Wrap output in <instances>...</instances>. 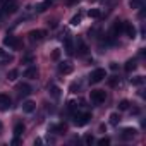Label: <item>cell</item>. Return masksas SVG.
Wrapping results in <instances>:
<instances>
[{
	"label": "cell",
	"mask_w": 146,
	"mask_h": 146,
	"mask_svg": "<svg viewBox=\"0 0 146 146\" xmlns=\"http://www.w3.org/2000/svg\"><path fill=\"white\" fill-rule=\"evenodd\" d=\"M90 100H91L95 105H100V103H103V102L107 100V93H105L103 90H93V91L90 93Z\"/></svg>",
	"instance_id": "6da1fadb"
},
{
	"label": "cell",
	"mask_w": 146,
	"mask_h": 146,
	"mask_svg": "<svg viewBox=\"0 0 146 146\" xmlns=\"http://www.w3.org/2000/svg\"><path fill=\"white\" fill-rule=\"evenodd\" d=\"M105 78H107V70L105 69H95L91 74H90V83L91 84H96V83L103 81Z\"/></svg>",
	"instance_id": "7a4b0ae2"
},
{
	"label": "cell",
	"mask_w": 146,
	"mask_h": 146,
	"mask_svg": "<svg viewBox=\"0 0 146 146\" xmlns=\"http://www.w3.org/2000/svg\"><path fill=\"white\" fill-rule=\"evenodd\" d=\"M90 119H91V113H88V112L76 113V115H74V124H76L78 127H81V125H86V124L90 122Z\"/></svg>",
	"instance_id": "3957f363"
},
{
	"label": "cell",
	"mask_w": 146,
	"mask_h": 146,
	"mask_svg": "<svg viewBox=\"0 0 146 146\" xmlns=\"http://www.w3.org/2000/svg\"><path fill=\"white\" fill-rule=\"evenodd\" d=\"M4 45H5V46H9L11 50H17V48L21 46V41H19L16 36H11V35H9V36H5V38H4Z\"/></svg>",
	"instance_id": "277c9868"
},
{
	"label": "cell",
	"mask_w": 146,
	"mask_h": 146,
	"mask_svg": "<svg viewBox=\"0 0 146 146\" xmlns=\"http://www.w3.org/2000/svg\"><path fill=\"white\" fill-rule=\"evenodd\" d=\"M136 134H137V131H136L134 127H125V129L120 132V139H124V141H131Z\"/></svg>",
	"instance_id": "5b68a950"
},
{
	"label": "cell",
	"mask_w": 146,
	"mask_h": 146,
	"mask_svg": "<svg viewBox=\"0 0 146 146\" xmlns=\"http://www.w3.org/2000/svg\"><path fill=\"white\" fill-rule=\"evenodd\" d=\"M48 131L53 132V134H65L67 132V125L65 124H53V125L48 127Z\"/></svg>",
	"instance_id": "8992f818"
},
{
	"label": "cell",
	"mask_w": 146,
	"mask_h": 146,
	"mask_svg": "<svg viewBox=\"0 0 146 146\" xmlns=\"http://www.w3.org/2000/svg\"><path fill=\"white\" fill-rule=\"evenodd\" d=\"M11 103H12V100L9 95H0V110H9Z\"/></svg>",
	"instance_id": "52a82bcc"
},
{
	"label": "cell",
	"mask_w": 146,
	"mask_h": 146,
	"mask_svg": "<svg viewBox=\"0 0 146 146\" xmlns=\"http://www.w3.org/2000/svg\"><path fill=\"white\" fill-rule=\"evenodd\" d=\"M72 69H74V67H72V64H70V62H67V60L58 64V72H60V74H70Z\"/></svg>",
	"instance_id": "ba28073f"
},
{
	"label": "cell",
	"mask_w": 146,
	"mask_h": 146,
	"mask_svg": "<svg viewBox=\"0 0 146 146\" xmlns=\"http://www.w3.org/2000/svg\"><path fill=\"white\" fill-rule=\"evenodd\" d=\"M45 35H46V31H43V29H35V31L29 33V38H31L33 41H40V40L45 38Z\"/></svg>",
	"instance_id": "9c48e42d"
},
{
	"label": "cell",
	"mask_w": 146,
	"mask_h": 146,
	"mask_svg": "<svg viewBox=\"0 0 146 146\" xmlns=\"http://www.w3.org/2000/svg\"><path fill=\"white\" fill-rule=\"evenodd\" d=\"M76 50H78V55H86L88 53V45L79 38L78 43H76Z\"/></svg>",
	"instance_id": "30bf717a"
},
{
	"label": "cell",
	"mask_w": 146,
	"mask_h": 146,
	"mask_svg": "<svg viewBox=\"0 0 146 146\" xmlns=\"http://www.w3.org/2000/svg\"><path fill=\"white\" fill-rule=\"evenodd\" d=\"M35 108H36V103L31 102V100H28V102L23 103V112H24V113H33Z\"/></svg>",
	"instance_id": "8fae6325"
},
{
	"label": "cell",
	"mask_w": 146,
	"mask_h": 146,
	"mask_svg": "<svg viewBox=\"0 0 146 146\" xmlns=\"http://www.w3.org/2000/svg\"><path fill=\"white\" fill-rule=\"evenodd\" d=\"M24 78H28V79H36V78H38V69H36V67H28V69L24 70Z\"/></svg>",
	"instance_id": "7c38bea8"
},
{
	"label": "cell",
	"mask_w": 146,
	"mask_h": 146,
	"mask_svg": "<svg viewBox=\"0 0 146 146\" xmlns=\"http://www.w3.org/2000/svg\"><path fill=\"white\" fill-rule=\"evenodd\" d=\"M124 31H125V35H127L129 38H134V36H136V28H134L131 23H124Z\"/></svg>",
	"instance_id": "4fadbf2b"
},
{
	"label": "cell",
	"mask_w": 146,
	"mask_h": 146,
	"mask_svg": "<svg viewBox=\"0 0 146 146\" xmlns=\"http://www.w3.org/2000/svg\"><path fill=\"white\" fill-rule=\"evenodd\" d=\"M17 91H19V95H21V96H28V95L31 93V86H29V84H26V83H23V84H19V86H17Z\"/></svg>",
	"instance_id": "5bb4252c"
},
{
	"label": "cell",
	"mask_w": 146,
	"mask_h": 146,
	"mask_svg": "<svg viewBox=\"0 0 146 146\" xmlns=\"http://www.w3.org/2000/svg\"><path fill=\"white\" fill-rule=\"evenodd\" d=\"M48 91H50L52 98H55V100L60 98V88H58L57 84H50V86H48Z\"/></svg>",
	"instance_id": "9a60e30c"
},
{
	"label": "cell",
	"mask_w": 146,
	"mask_h": 146,
	"mask_svg": "<svg viewBox=\"0 0 146 146\" xmlns=\"http://www.w3.org/2000/svg\"><path fill=\"white\" fill-rule=\"evenodd\" d=\"M52 4H53L52 0H45V2L38 4V5H36V12H45V11H46L48 7H52Z\"/></svg>",
	"instance_id": "2e32d148"
},
{
	"label": "cell",
	"mask_w": 146,
	"mask_h": 146,
	"mask_svg": "<svg viewBox=\"0 0 146 146\" xmlns=\"http://www.w3.org/2000/svg\"><path fill=\"white\" fill-rule=\"evenodd\" d=\"M64 45H65V52H67L69 55H72V53H74V46H72V40H70V38H65Z\"/></svg>",
	"instance_id": "e0dca14e"
},
{
	"label": "cell",
	"mask_w": 146,
	"mask_h": 146,
	"mask_svg": "<svg viewBox=\"0 0 146 146\" xmlns=\"http://www.w3.org/2000/svg\"><path fill=\"white\" fill-rule=\"evenodd\" d=\"M122 31H124V23L117 21V23L113 24V29H112V33H113V35H119V33H122Z\"/></svg>",
	"instance_id": "ac0fdd59"
},
{
	"label": "cell",
	"mask_w": 146,
	"mask_h": 146,
	"mask_svg": "<svg viewBox=\"0 0 146 146\" xmlns=\"http://www.w3.org/2000/svg\"><path fill=\"white\" fill-rule=\"evenodd\" d=\"M23 132H24V124H23V122H17V124L14 125V134H16V136H23Z\"/></svg>",
	"instance_id": "d6986e66"
},
{
	"label": "cell",
	"mask_w": 146,
	"mask_h": 146,
	"mask_svg": "<svg viewBox=\"0 0 146 146\" xmlns=\"http://www.w3.org/2000/svg\"><path fill=\"white\" fill-rule=\"evenodd\" d=\"M143 83H144V78H143V76H136V78L131 79V84H132V86H141Z\"/></svg>",
	"instance_id": "ffe728a7"
},
{
	"label": "cell",
	"mask_w": 146,
	"mask_h": 146,
	"mask_svg": "<svg viewBox=\"0 0 146 146\" xmlns=\"http://www.w3.org/2000/svg\"><path fill=\"white\" fill-rule=\"evenodd\" d=\"M134 69H136V60H134V58L127 60V62H125V70L131 72V70H134Z\"/></svg>",
	"instance_id": "44dd1931"
},
{
	"label": "cell",
	"mask_w": 146,
	"mask_h": 146,
	"mask_svg": "<svg viewBox=\"0 0 146 146\" xmlns=\"http://www.w3.org/2000/svg\"><path fill=\"white\" fill-rule=\"evenodd\" d=\"M17 76H19V70L17 69H12L9 74H7V78H9V81H14V79H17Z\"/></svg>",
	"instance_id": "7402d4cb"
},
{
	"label": "cell",
	"mask_w": 146,
	"mask_h": 146,
	"mask_svg": "<svg viewBox=\"0 0 146 146\" xmlns=\"http://www.w3.org/2000/svg\"><path fill=\"white\" fill-rule=\"evenodd\" d=\"M129 107H131L129 100H120V102H119V110H127Z\"/></svg>",
	"instance_id": "603a6c76"
},
{
	"label": "cell",
	"mask_w": 146,
	"mask_h": 146,
	"mask_svg": "<svg viewBox=\"0 0 146 146\" xmlns=\"http://www.w3.org/2000/svg\"><path fill=\"white\" fill-rule=\"evenodd\" d=\"M88 16H90V17H93V19H98L102 14H100V11H98V9H91V11L88 12Z\"/></svg>",
	"instance_id": "cb8c5ba5"
},
{
	"label": "cell",
	"mask_w": 146,
	"mask_h": 146,
	"mask_svg": "<svg viewBox=\"0 0 146 146\" xmlns=\"http://www.w3.org/2000/svg\"><path fill=\"white\" fill-rule=\"evenodd\" d=\"M78 107H79V105H78L76 102H69V103H67V108H69L70 112H76V110H78Z\"/></svg>",
	"instance_id": "d4e9b609"
},
{
	"label": "cell",
	"mask_w": 146,
	"mask_h": 146,
	"mask_svg": "<svg viewBox=\"0 0 146 146\" xmlns=\"http://www.w3.org/2000/svg\"><path fill=\"white\" fill-rule=\"evenodd\" d=\"M141 4H143V0H131V7L132 9H139Z\"/></svg>",
	"instance_id": "484cf974"
},
{
	"label": "cell",
	"mask_w": 146,
	"mask_h": 146,
	"mask_svg": "<svg viewBox=\"0 0 146 146\" xmlns=\"http://www.w3.org/2000/svg\"><path fill=\"white\" fill-rule=\"evenodd\" d=\"M79 90H81V84H79V83H72V84H70V91H72V93H78Z\"/></svg>",
	"instance_id": "4316f807"
},
{
	"label": "cell",
	"mask_w": 146,
	"mask_h": 146,
	"mask_svg": "<svg viewBox=\"0 0 146 146\" xmlns=\"http://www.w3.org/2000/svg\"><path fill=\"white\" fill-rule=\"evenodd\" d=\"M119 120H120V117H119L117 113H112V115H110V122H112L113 125H117V124H119Z\"/></svg>",
	"instance_id": "83f0119b"
},
{
	"label": "cell",
	"mask_w": 146,
	"mask_h": 146,
	"mask_svg": "<svg viewBox=\"0 0 146 146\" xmlns=\"http://www.w3.org/2000/svg\"><path fill=\"white\" fill-rule=\"evenodd\" d=\"M98 144L100 146H108L110 144V139L108 137H102V139H98Z\"/></svg>",
	"instance_id": "f1b7e54d"
},
{
	"label": "cell",
	"mask_w": 146,
	"mask_h": 146,
	"mask_svg": "<svg viewBox=\"0 0 146 146\" xmlns=\"http://www.w3.org/2000/svg\"><path fill=\"white\" fill-rule=\"evenodd\" d=\"M79 23H81V14L74 16V17H72V21H70V24H74V26H78Z\"/></svg>",
	"instance_id": "f546056e"
},
{
	"label": "cell",
	"mask_w": 146,
	"mask_h": 146,
	"mask_svg": "<svg viewBox=\"0 0 146 146\" xmlns=\"http://www.w3.org/2000/svg\"><path fill=\"white\" fill-rule=\"evenodd\" d=\"M0 57H2V58H7V60H12V57H11V55H7L4 50H0Z\"/></svg>",
	"instance_id": "4dcf8cb0"
},
{
	"label": "cell",
	"mask_w": 146,
	"mask_h": 146,
	"mask_svg": "<svg viewBox=\"0 0 146 146\" xmlns=\"http://www.w3.org/2000/svg\"><path fill=\"white\" fill-rule=\"evenodd\" d=\"M84 141H86L88 144H91V143L95 141V137H93V136H86V137H84Z\"/></svg>",
	"instance_id": "1f68e13d"
},
{
	"label": "cell",
	"mask_w": 146,
	"mask_h": 146,
	"mask_svg": "<svg viewBox=\"0 0 146 146\" xmlns=\"http://www.w3.org/2000/svg\"><path fill=\"white\" fill-rule=\"evenodd\" d=\"M21 143V139H19V136H16L14 139H12V144H19Z\"/></svg>",
	"instance_id": "d6a6232c"
},
{
	"label": "cell",
	"mask_w": 146,
	"mask_h": 146,
	"mask_svg": "<svg viewBox=\"0 0 146 146\" xmlns=\"http://www.w3.org/2000/svg\"><path fill=\"white\" fill-rule=\"evenodd\" d=\"M65 2H67L69 5H74V4H78V2H79V0H65Z\"/></svg>",
	"instance_id": "836d02e7"
},
{
	"label": "cell",
	"mask_w": 146,
	"mask_h": 146,
	"mask_svg": "<svg viewBox=\"0 0 146 146\" xmlns=\"http://www.w3.org/2000/svg\"><path fill=\"white\" fill-rule=\"evenodd\" d=\"M58 55H60V52H58V50H55V52H53V55H52V57H53V58H58Z\"/></svg>",
	"instance_id": "e575fe53"
},
{
	"label": "cell",
	"mask_w": 146,
	"mask_h": 146,
	"mask_svg": "<svg viewBox=\"0 0 146 146\" xmlns=\"http://www.w3.org/2000/svg\"><path fill=\"white\" fill-rule=\"evenodd\" d=\"M0 132H2V124H0Z\"/></svg>",
	"instance_id": "d590c367"
}]
</instances>
